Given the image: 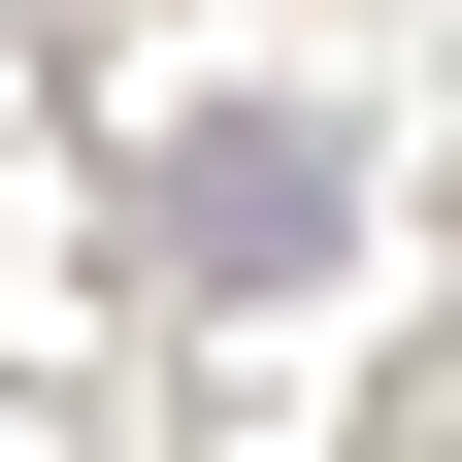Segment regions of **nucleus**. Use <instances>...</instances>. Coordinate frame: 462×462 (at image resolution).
Listing matches in <instances>:
<instances>
[{
  "instance_id": "1",
  "label": "nucleus",
  "mask_w": 462,
  "mask_h": 462,
  "mask_svg": "<svg viewBox=\"0 0 462 462\" xmlns=\"http://www.w3.org/2000/svg\"><path fill=\"white\" fill-rule=\"evenodd\" d=\"M133 231H165V298H298L330 231H364V165H330V99H165L133 133Z\"/></svg>"
}]
</instances>
